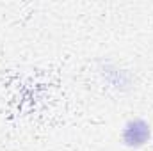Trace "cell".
<instances>
[{
	"instance_id": "cell-1",
	"label": "cell",
	"mask_w": 153,
	"mask_h": 151,
	"mask_svg": "<svg viewBox=\"0 0 153 151\" xmlns=\"http://www.w3.org/2000/svg\"><path fill=\"white\" fill-rule=\"evenodd\" d=\"M150 139V126L143 119H132L123 130V142L128 148H141Z\"/></svg>"
}]
</instances>
